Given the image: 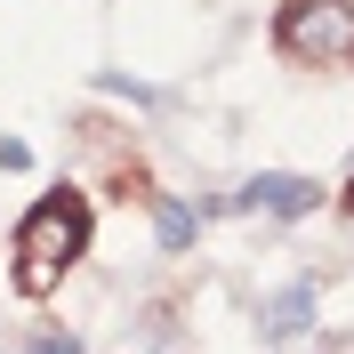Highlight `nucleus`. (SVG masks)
<instances>
[{"label":"nucleus","instance_id":"obj_1","mask_svg":"<svg viewBox=\"0 0 354 354\" xmlns=\"http://www.w3.org/2000/svg\"><path fill=\"white\" fill-rule=\"evenodd\" d=\"M8 258H17L8 274H17L24 298H48V290H57L73 266L88 258V201L73 194V185L41 194V201L17 218V234H8Z\"/></svg>","mask_w":354,"mask_h":354},{"label":"nucleus","instance_id":"obj_2","mask_svg":"<svg viewBox=\"0 0 354 354\" xmlns=\"http://www.w3.org/2000/svg\"><path fill=\"white\" fill-rule=\"evenodd\" d=\"M274 48L290 65H354V0H282Z\"/></svg>","mask_w":354,"mask_h":354},{"label":"nucleus","instance_id":"obj_3","mask_svg":"<svg viewBox=\"0 0 354 354\" xmlns=\"http://www.w3.org/2000/svg\"><path fill=\"white\" fill-rule=\"evenodd\" d=\"M225 209H266V218H314L322 209V185L314 177H290V169H258Z\"/></svg>","mask_w":354,"mask_h":354},{"label":"nucleus","instance_id":"obj_4","mask_svg":"<svg viewBox=\"0 0 354 354\" xmlns=\"http://www.w3.org/2000/svg\"><path fill=\"white\" fill-rule=\"evenodd\" d=\"M194 234H201V209H185L177 194H153V242L177 258V250H194Z\"/></svg>","mask_w":354,"mask_h":354},{"label":"nucleus","instance_id":"obj_5","mask_svg":"<svg viewBox=\"0 0 354 354\" xmlns=\"http://www.w3.org/2000/svg\"><path fill=\"white\" fill-rule=\"evenodd\" d=\"M306 314H314V290H306V282H290L282 298H266L258 330H266V338H298V330H306Z\"/></svg>","mask_w":354,"mask_h":354},{"label":"nucleus","instance_id":"obj_6","mask_svg":"<svg viewBox=\"0 0 354 354\" xmlns=\"http://www.w3.org/2000/svg\"><path fill=\"white\" fill-rule=\"evenodd\" d=\"M32 354H81V338H73V330H41V338H32Z\"/></svg>","mask_w":354,"mask_h":354},{"label":"nucleus","instance_id":"obj_7","mask_svg":"<svg viewBox=\"0 0 354 354\" xmlns=\"http://www.w3.org/2000/svg\"><path fill=\"white\" fill-rule=\"evenodd\" d=\"M338 201H346V209H354V185H346V194H338Z\"/></svg>","mask_w":354,"mask_h":354}]
</instances>
